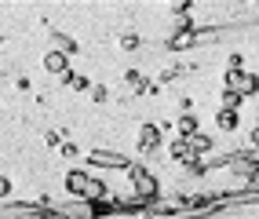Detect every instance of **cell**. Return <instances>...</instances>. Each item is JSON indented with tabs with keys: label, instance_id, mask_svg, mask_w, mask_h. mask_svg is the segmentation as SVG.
<instances>
[{
	"label": "cell",
	"instance_id": "obj_9",
	"mask_svg": "<svg viewBox=\"0 0 259 219\" xmlns=\"http://www.w3.org/2000/svg\"><path fill=\"white\" fill-rule=\"evenodd\" d=\"M186 143H190V150H194L197 157H201V154H208V150H212V136H204V132H194V136H190Z\"/></svg>",
	"mask_w": 259,
	"mask_h": 219
},
{
	"label": "cell",
	"instance_id": "obj_7",
	"mask_svg": "<svg viewBox=\"0 0 259 219\" xmlns=\"http://www.w3.org/2000/svg\"><path fill=\"white\" fill-rule=\"evenodd\" d=\"M110 212H117V201H106V197H95L84 205V215H110Z\"/></svg>",
	"mask_w": 259,
	"mask_h": 219
},
{
	"label": "cell",
	"instance_id": "obj_11",
	"mask_svg": "<svg viewBox=\"0 0 259 219\" xmlns=\"http://www.w3.org/2000/svg\"><path fill=\"white\" fill-rule=\"evenodd\" d=\"M59 84H62V88H73V92H84V88H88V80H84L80 73H73V70L59 73Z\"/></svg>",
	"mask_w": 259,
	"mask_h": 219
},
{
	"label": "cell",
	"instance_id": "obj_23",
	"mask_svg": "<svg viewBox=\"0 0 259 219\" xmlns=\"http://www.w3.org/2000/svg\"><path fill=\"white\" fill-rule=\"evenodd\" d=\"M8 194H11V183H8V179H4V176H0V201H4V197H8Z\"/></svg>",
	"mask_w": 259,
	"mask_h": 219
},
{
	"label": "cell",
	"instance_id": "obj_6",
	"mask_svg": "<svg viewBox=\"0 0 259 219\" xmlns=\"http://www.w3.org/2000/svg\"><path fill=\"white\" fill-rule=\"evenodd\" d=\"M44 70H48V73H66V70H70V59L51 48V52L44 55Z\"/></svg>",
	"mask_w": 259,
	"mask_h": 219
},
{
	"label": "cell",
	"instance_id": "obj_12",
	"mask_svg": "<svg viewBox=\"0 0 259 219\" xmlns=\"http://www.w3.org/2000/svg\"><path fill=\"white\" fill-rule=\"evenodd\" d=\"M215 128H219V132H234V128H237V113H234V110H219V113H215Z\"/></svg>",
	"mask_w": 259,
	"mask_h": 219
},
{
	"label": "cell",
	"instance_id": "obj_20",
	"mask_svg": "<svg viewBox=\"0 0 259 219\" xmlns=\"http://www.w3.org/2000/svg\"><path fill=\"white\" fill-rule=\"evenodd\" d=\"M92 99H95V103H106V99H110V92L102 88V84H95V88H92Z\"/></svg>",
	"mask_w": 259,
	"mask_h": 219
},
{
	"label": "cell",
	"instance_id": "obj_21",
	"mask_svg": "<svg viewBox=\"0 0 259 219\" xmlns=\"http://www.w3.org/2000/svg\"><path fill=\"white\" fill-rule=\"evenodd\" d=\"M44 143L48 146H62V132H44Z\"/></svg>",
	"mask_w": 259,
	"mask_h": 219
},
{
	"label": "cell",
	"instance_id": "obj_18",
	"mask_svg": "<svg viewBox=\"0 0 259 219\" xmlns=\"http://www.w3.org/2000/svg\"><path fill=\"white\" fill-rule=\"evenodd\" d=\"M139 48V33H124L120 37V52H135Z\"/></svg>",
	"mask_w": 259,
	"mask_h": 219
},
{
	"label": "cell",
	"instance_id": "obj_25",
	"mask_svg": "<svg viewBox=\"0 0 259 219\" xmlns=\"http://www.w3.org/2000/svg\"><path fill=\"white\" fill-rule=\"evenodd\" d=\"M252 146H259V121H255V128H252Z\"/></svg>",
	"mask_w": 259,
	"mask_h": 219
},
{
	"label": "cell",
	"instance_id": "obj_24",
	"mask_svg": "<svg viewBox=\"0 0 259 219\" xmlns=\"http://www.w3.org/2000/svg\"><path fill=\"white\" fill-rule=\"evenodd\" d=\"M59 150H62V157H73V154H77V146H73V143H62Z\"/></svg>",
	"mask_w": 259,
	"mask_h": 219
},
{
	"label": "cell",
	"instance_id": "obj_14",
	"mask_svg": "<svg viewBox=\"0 0 259 219\" xmlns=\"http://www.w3.org/2000/svg\"><path fill=\"white\" fill-rule=\"evenodd\" d=\"M124 84H128L132 92H146V77L139 70H124Z\"/></svg>",
	"mask_w": 259,
	"mask_h": 219
},
{
	"label": "cell",
	"instance_id": "obj_8",
	"mask_svg": "<svg viewBox=\"0 0 259 219\" xmlns=\"http://www.w3.org/2000/svg\"><path fill=\"white\" fill-rule=\"evenodd\" d=\"M168 48H171V52H186V48H194V33H186V29L171 33V37H168Z\"/></svg>",
	"mask_w": 259,
	"mask_h": 219
},
{
	"label": "cell",
	"instance_id": "obj_4",
	"mask_svg": "<svg viewBox=\"0 0 259 219\" xmlns=\"http://www.w3.org/2000/svg\"><path fill=\"white\" fill-rule=\"evenodd\" d=\"M88 161L95 168H128V157L124 154H113V150H92Z\"/></svg>",
	"mask_w": 259,
	"mask_h": 219
},
{
	"label": "cell",
	"instance_id": "obj_5",
	"mask_svg": "<svg viewBox=\"0 0 259 219\" xmlns=\"http://www.w3.org/2000/svg\"><path fill=\"white\" fill-rule=\"evenodd\" d=\"M161 146V124H143L139 128V150L143 154H150V150Z\"/></svg>",
	"mask_w": 259,
	"mask_h": 219
},
{
	"label": "cell",
	"instance_id": "obj_1",
	"mask_svg": "<svg viewBox=\"0 0 259 219\" xmlns=\"http://www.w3.org/2000/svg\"><path fill=\"white\" fill-rule=\"evenodd\" d=\"M66 190H70V197H84V201L106 197V187H102L99 179H92L88 172H70L66 176Z\"/></svg>",
	"mask_w": 259,
	"mask_h": 219
},
{
	"label": "cell",
	"instance_id": "obj_2",
	"mask_svg": "<svg viewBox=\"0 0 259 219\" xmlns=\"http://www.w3.org/2000/svg\"><path fill=\"white\" fill-rule=\"evenodd\" d=\"M124 176H128L132 190L139 194V197H157V190H161V187H157V179H153L143 164H128V168H124Z\"/></svg>",
	"mask_w": 259,
	"mask_h": 219
},
{
	"label": "cell",
	"instance_id": "obj_19",
	"mask_svg": "<svg viewBox=\"0 0 259 219\" xmlns=\"http://www.w3.org/2000/svg\"><path fill=\"white\" fill-rule=\"evenodd\" d=\"M227 70H245V59H241L237 52H234V55H227Z\"/></svg>",
	"mask_w": 259,
	"mask_h": 219
},
{
	"label": "cell",
	"instance_id": "obj_16",
	"mask_svg": "<svg viewBox=\"0 0 259 219\" xmlns=\"http://www.w3.org/2000/svg\"><path fill=\"white\" fill-rule=\"evenodd\" d=\"M183 73H190V70H183V66H168V70H161V77H157V84H168V80H179Z\"/></svg>",
	"mask_w": 259,
	"mask_h": 219
},
{
	"label": "cell",
	"instance_id": "obj_13",
	"mask_svg": "<svg viewBox=\"0 0 259 219\" xmlns=\"http://www.w3.org/2000/svg\"><path fill=\"white\" fill-rule=\"evenodd\" d=\"M245 103V99H241L237 92H230V88H223V95H219V110H234L237 113V106Z\"/></svg>",
	"mask_w": 259,
	"mask_h": 219
},
{
	"label": "cell",
	"instance_id": "obj_3",
	"mask_svg": "<svg viewBox=\"0 0 259 219\" xmlns=\"http://www.w3.org/2000/svg\"><path fill=\"white\" fill-rule=\"evenodd\" d=\"M227 88H230V92H237L241 99H248V95H255V92H259V77H255V73H248V70H227Z\"/></svg>",
	"mask_w": 259,
	"mask_h": 219
},
{
	"label": "cell",
	"instance_id": "obj_17",
	"mask_svg": "<svg viewBox=\"0 0 259 219\" xmlns=\"http://www.w3.org/2000/svg\"><path fill=\"white\" fill-rule=\"evenodd\" d=\"M215 37H219L215 26H208V29H194V44H208V40H215Z\"/></svg>",
	"mask_w": 259,
	"mask_h": 219
},
{
	"label": "cell",
	"instance_id": "obj_10",
	"mask_svg": "<svg viewBox=\"0 0 259 219\" xmlns=\"http://www.w3.org/2000/svg\"><path fill=\"white\" fill-rule=\"evenodd\" d=\"M176 132H179L183 139H190L194 132H201V128H197V117H194V113H183L179 121H176Z\"/></svg>",
	"mask_w": 259,
	"mask_h": 219
},
{
	"label": "cell",
	"instance_id": "obj_15",
	"mask_svg": "<svg viewBox=\"0 0 259 219\" xmlns=\"http://www.w3.org/2000/svg\"><path fill=\"white\" fill-rule=\"evenodd\" d=\"M51 40H55V52H62L66 59H70V55H77V44H73L70 37H62V33H55Z\"/></svg>",
	"mask_w": 259,
	"mask_h": 219
},
{
	"label": "cell",
	"instance_id": "obj_26",
	"mask_svg": "<svg viewBox=\"0 0 259 219\" xmlns=\"http://www.w3.org/2000/svg\"><path fill=\"white\" fill-rule=\"evenodd\" d=\"M51 219H70V215H51Z\"/></svg>",
	"mask_w": 259,
	"mask_h": 219
},
{
	"label": "cell",
	"instance_id": "obj_22",
	"mask_svg": "<svg viewBox=\"0 0 259 219\" xmlns=\"http://www.w3.org/2000/svg\"><path fill=\"white\" fill-rule=\"evenodd\" d=\"M171 11H176L179 19H186V11H190V0H176V4H171Z\"/></svg>",
	"mask_w": 259,
	"mask_h": 219
}]
</instances>
